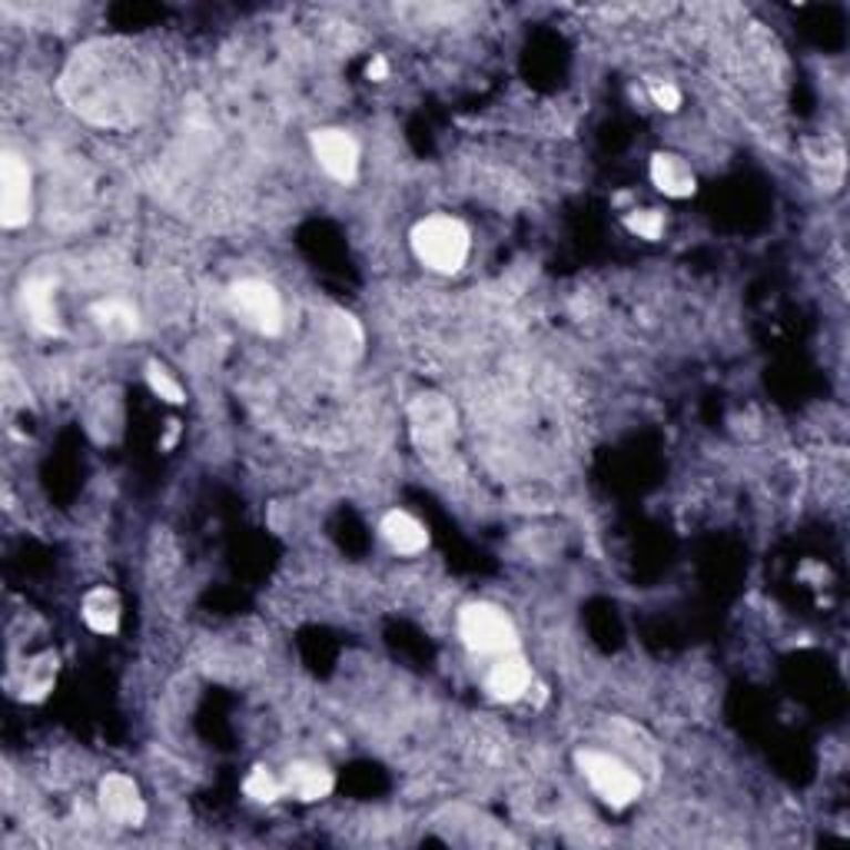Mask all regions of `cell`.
Segmentation results:
<instances>
[{"instance_id": "obj_2", "label": "cell", "mask_w": 850, "mask_h": 850, "mask_svg": "<svg viewBox=\"0 0 850 850\" xmlns=\"http://www.w3.org/2000/svg\"><path fill=\"white\" fill-rule=\"evenodd\" d=\"M459 635H462L465 648L475 652V655H492V658H499V655L519 652V635H515L512 618H509L502 608L485 605V602L462 608V615H459Z\"/></svg>"}, {"instance_id": "obj_10", "label": "cell", "mask_w": 850, "mask_h": 850, "mask_svg": "<svg viewBox=\"0 0 850 850\" xmlns=\"http://www.w3.org/2000/svg\"><path fill=\"white\" fill-rule=\"evenodd\" d=\"M382 539L399 552V555H419L429 545V532L419 519L409 512H389L382 519Z\"/></svg>"}, {"instance_id": "obj_14", "label": "cell", "mask_w": 850, "mask_h": 850, "mask_svg": "<svg viewBox=\"0 0 850 850\" xmlns=\"http://www.w3.org/2000/svg\"><path fill=\"white\" fill-rule=\"evenodd\" d=\"M96 322L106 332H113V336L136 332V313L126 303H103V306H96Z\"/></svg>"}, {"instance_id": "obj_6", "label": "cell", "mask_w": 850, "mask_h": 850, "mask_svg": "<svg viewBox=\"0 0 850 850\" xmlns=\"http://www.w3.org/2000/svg\"><path fill=\"white\" fill-rule=\"evenodd\" d=\"M313 153L332 180H339V183L356 180V173H359V143L346 130L313 133Z\"/></svg>"}, {"instance_id": "obj_17", "label": "cell", "mask_w": 850, "mask_h": 850, "mask_svg": "<svg viewBox=\"0 0 850 850\" xmlns=\"http://www.w3.org/2000/svg\"><path fill=\"white\" fill-rule=\"evenodd\" d=\"M146 382H150V389L160 396V399H166V402H173V406H180V402H186V392H183V386L163 369V366H150L146 369Z\"/></svg>"}, {"instance_id": "obj_4", "label": "cell", "mask_w": 850, "mask_h": 850, "mask_svg": "<svg viewBox=\"0 0 850 850\" xmlns=\"http://www.w3.org/2000/svg\"><path fill=\"white\" fill-rule=\"evenodd\" d=\"M233 309L246 326H253L263 336H276L283 329V299L279 293L263 279H243L229 293Z\"/></svg>"}, {"instance_id": "obj_1", "label": "cell", "mask_w": 850, "mask_h": 850, "mask_svg": "<svg viewBox=\"0 0 850 850\" xmlns=\"http://www.w3.org/2000/svg\"><path fill=\"white\" fill-rule=\"evenodd\" d=\"M469 229L452 216H429L412 229L416 256L436 273H459L469 259Z\"/></svg>"}, {"instance_id": "obj_13", "label": "cell", "mask_w": 850, "mask_h": 850, "mask_svg": "<svg viewBox=\"0 0 850 850\" xmlns=\"http://www.w3.org/2000/svg\"><path fill=\"white\" fill-rule=\"evenodd\" d=\"M23 306L30 313V319L43 329L53 332L57 329V306H53V283L50 279H30L23 286Z\"/></svg>"}, {"instance_id": "obj_12", "label": "cell", "mask_w": 850, "mask_h": 850, "mask_svg": "<svg viewBox=\"0 0 850 850\" xmlns=\"http://www.w3.org/2000/svg\"><path fill=\"white\" fill-rule=\"evenodd\" d=\"M83 622L96 635H113L120 628V598L110 588H93L83 595Z\"/></svg>"}, {"instance_id": "obj_8", "label": "cell", "mask_w": 850, "mask_h": 850, "mask_svg": "<svg viewBox=\"0 0 850 850\" xmlns=\"http://www.w3.org/2000/svg\"><path fill=\"white\" fill-rule=\"evenodd\" d=\"M529 685H532V668L519 652L499 655L485 678V688L495 701H519L529 692Z\"/></svg>"}, {"instance_id": "obj_16", "label": "cell", "mask_w": 850, "mask_h": 850, "mask_svg": "<svg viewBox=\"0 0 850 850\" xmlns=\"http://www.w3.org/2000/svg\"><path fill=\"white\" fill-rule=\"evenodd\" d=\"M625 226L642 239H658L665 233V216L658 209H632L625 216Z\"/></svg>"}, {"instance_id": "obj_9", "label": "cell", "mask_w": 850, "mask_h": 850, "mask_svg": "<svg viewBox=\"0 0 850 850\" xmlns=\"http://www.w3.org/2000/svg\"><path fill=\"white\" fill-rule=\"evenodd\" d=\"M652 183L665 196H675V199H688L698 190V180H695L692 166L675 153H655L652 156Z\"/></svg>"}, {"instance_id": "obj_7", "label": "cell", "mask_w": 850, "mask_h": 850, "mask_svg": "<svg viewBox=\"0 0 850 850\" xmlns=\"http://www.w3.org/2000/svg\"><path fill=\"white\" fill-rule=\"evenodd\" d=\"M100 805L116 825L136 828L146 818V805L140 798V788L126 775H106L100 785Z\"/></svg>"}, {"instance_id": "obj_3", "label": "cell", "mask_w": 850, "mask_h": 850, "mask_svg": "<svg viewBox=\"0 0 850 850\" xmlns=\"http://www.w3.org/2000/svg\"><path fill=\"white\" fill-rule=\"evenodd\" d=\"M578 768L588 778V785L602 795V801H608L612 808H628L638 795H642V781L638 775L618 761L615 755L605 751H582L578 755Z\"/></svg>"}, {"instance_id": "obj_11", "label": "cell", "mask_w": 850, "mask_h": 850, "mask_svg": "<svg viewBox=\"0 0 850 850\" xmlns=\"http://www.w3.org/2000/svg\"><path fill=\"white\" fill-rule=\"evenodd\" d=\"M283 788H289L299 801H319L332 791V771L313 761H296L286 768Z\"/></svg>"}, {"instance_id": "obj_15", "label": "cell", "mask_w": 850, "mask_h": 850, "mask_svg": "<svg viewBox=\"0 0 850 850\" xmlns=\"http://www.w3.org/2000/svg\"><path fill=\"white\" fill-rule=\"evenodd\" d=\"M243 791H246V798H253V801H259V805H273V801L283 795V785L273 778V771H266V768H253V775L246 778Z\"/></svg>"}, {"instance_id": "obj_5", "label": "cell", "mask_w": 850, "mask_h": 850, "mask_svg": "<svg viewBox=\"0 0 850 850\" xmlns=\"http://www.w3.org/2000/svg\"><path fill=\"white\" fill-rule=\"evenodd\" d=\"M30 219V166L17 153L0 156V226L20 229Z\"/></svg>"}, {"instance_id": "obj_18", "label": "cell", "mask_w": 850, "mask_h": 850, "mask_svg": "<svg viewBox=\"0 0 850 850\" xmlns=\"http://www.w3.org/2000/svg\"><path fill=\"white\" fill-rule=\"evenodd\" d=\"M648 93H652L655 106H662V110H668V113H675V110L682 106V93H678V86H675V83H662V80H655V83L648 86Z\"/></svg>"}, {"instance_id": "obj_19", "label": "cell", "mask_w": 850, "mask_h": 850, "mask_svg": "<svg viewBox=\"0 0 850 850\" xmlns=\"http://www.w3.org/2000/svg\"><path fill=\"white\" fill-rule=\"evenodd\" d=\"M386 73H389L386 60H382V57H376V60L369 63V76H372V80H386Z\"/></svg>"}]
</instances>
